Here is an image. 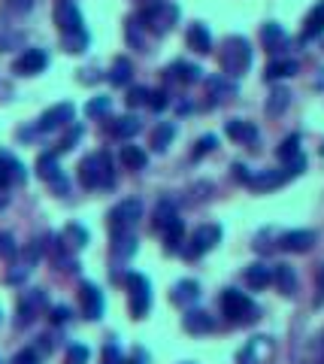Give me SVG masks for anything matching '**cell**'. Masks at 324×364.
Masks as SVG:
<instances>
[{"instance_id":"f546056e","label":"cell","mask_w":324,"mask_h":364,"mask_svg":"<svg viewBox=\"0 0 324 364\" xmlns=\"http://www.w3.org/2000/svg\"><path fill=\"white\" fill-rule=\"evenodd\" d=\"M131 73H133V67H131V61L128 58H118L116 64H112V73H109V79H112V86H124V82L131 79Z\"/></svg>"},{"instance_id":"4316f807","label":"cell","mask_w":324,"mask_h":364,"mask_svg":"<svg viewBox=\"0 0 324 364\" xmlns=\"http://www.w3.org/2000/svg\"><path fill=\"white\" fill-rule=\"evenodd\" d=\"M146 161H149V155H146L139 146H124L122 149V164L128 167V170H143Z\"/></svg>"},{"instance_id":"ac0fdd59","label":"cell","mask_w":324,"mask_h":364,"mask_svg":"<svg viewBox=\"0 0 324 364\" xmlns=\"http://www.w3.org/2000/svg\"><path fill=\"white\" fill-rule=\"evenodd\" d=\"M188 49H194V52H209L213 49V34L206 31L203 25H191L188 27Z\"/></svg>"},{"instance_id":"bcb514c9","label":"cell","mask_w":324,"mask_h":364,"mask_svg":"<svg viewBox=\"0 0 324 364\" xmlns=\"http://www.w3.org/2000/svg\"><path fill=\"white\" fill-rule=\"evenodd\" d=\"M33 6V0H6V10L10 12H27Z\"/></svg>"},{"instance_id":"681fc988","label":"cell","mask_w":324,"mask_h":364,"mask_svg":"<svg viewBox=\"0 0 324 364\" xmlns=\"http://www.w3.org/2000/svg\"><path fill=\"white\" fill-rule=\"evenodd\" d=\"M319 285H321V295H324V264H321V273H319Z\"/></svg>"},{"instance_id":"7c38bea8","label":"cell","mask_w":324,"mask_h":364,"mask_svg":"<svg viewBox=\"0 0 324 364\" xmlns=\"http://www.w3.org/2000/svg\"><path fill=\"white\" fill-rule=\"evenodd\" d=\"M67 122H73V103H55L52 109L40 116V131H55Z\"/></svg>"},{"instance_id":"ba28073f","label":"cell","mask_w":324,"mask_h":364,"mask_svg":"<svg viewBox=\"0 0 324 364\" xmlns=\"http://www.w3.org/2000/svg\"><path fill=\"white\" fill-rule=\"evenodd\" d=\"M12 182H25V167L18 158L0 152V192H6Z\"/></svg>"},{"instance_id":"1f68e13d","label":"cell","mask_w":324,"mask_h":364,"mask_svg":"<svg viewBox=\"0 0 324 364\" xmlns=\"http://www.w3.org/2000/svg\"><path fill=\"white\" fill-rule=\"evenodd\" d=\"M264 43H267V49H282L288 43V37H285V31H282L279 25H267L264 27Z\"/></svg>"},{"instance_id":"f35d334b","label":"cell","mask_w":324,"mask_h":364,"mask_svg":"<svg viewBox=\"0 0 324 364\" xmlns=\"http://www.w3.org/2000/svg\"><path fill=\"white\" fill-rule=\"evenodd\" d=\"M143 103H149V88H131L128 91V107H143Z\"/></svg>"},{"instance_id":"7bdbcfd3","label":"cell","mask_w":324,"mask_h":364,"mask_svg":"<svg viewBox=\"0 0 324 364\" xmlns=\"http://www.w3.org/2000/svg\"><path fill=\"white\" fill-rule=\"evenodd\" d=\"M40 361V352L37 349H22V352L12 359V364H37Z\"/></svg>"},{"instance_id":"484cf974","label":"cell","mask_w":324,"mask_h":364,"mask_svg":"<svg viewBox=\"0 0 324 364\" xmlns=\"http://www.w3.org/2000/svg\"><path fill=\"white\" fill-rule=\"evenodd\" d=\"M182 237H185V222L176 216V219L170 222V225L164 228V243H167V252H173V249H179L182 246Z\"/></svg>"},{"instance_id":"ee69618b","label":"cell","mask_w":324,"mask_h":364,"mask_svg":"<svg viewBox=\"0 0 324 364\" xmlns=\"http://www.w3.org/2000/svg\"><path fill=\"white\" fill-rule=\"evenodd\" d=\"M67 234L76 240L73 246H85V243H88V231H85V228H79V225H70V228H67Z\"/></svg>"},{"instance_id":"7a4b0ae2","label":"cell","mask_w":324,"mask_h":364,"mask_svg":"<svg viewBox=\"0 0 324 364\" xmlns=\"http://www.w3.org/2000/svg\"><path fill=\"white\" fill-rule=\"evenodd\" d=\"M252 64V46L245 37H230L221 52V70L228 76H243Z\"/></svg>"},{"instance_id":"d6986e66","label":"cell","mask_w":324,"mask_h":364,"mask_svg":"<svg viewBox=\"0 0 324 364\" xmlns=\"http://www.w3.org/2000/svg\"><path fill=\"white\" fill-rule=\"evenodd\" d=\"M245 283L252 289H267L273 283V268H267V264H249L245 268Z\"/></svg>"},{"instance_id":"8992f818","label":"cell","mask_w":324,"mask_h":364,"mask_svg":"<svg viewBox=\"0 0 324 364\" xmlns=\"http://www.w3.org/2000/svg\"><path fill=\"white\" fill-rule=\"evenodd\" d=\"M128 289H131V304H133V316H146L152 304V289L149 279L139 273H128Z\"/></svg>"},{"instance_id":"e575fe53","label":"cell","mask_w":324,"mask_h":364,"mask_svg":"<svg viewBox=\"0 0 324 364\" xmlns=\"http://www.w3.org/2000/svg\"><path fill=\"white\" fill-rule=\"evenodd\" d=\"M297 155H300V137H297V134H291V137L282 140V146H279V158H282V161H291V158H297Z\"/></svg>"},{"instance_id":"cb8c5ba5","label":"cell","mask_w":324,"mask_h":364,"mask_svg":"<svg viewBox=\"0 0 324 364\" xmlns=\"http://www.w3.org/2000/svg\"><path fill=\"white\" fill-rule=\"evenodd\" d=\"M267 355H270V340H267V337H255V340L249 343V349L243 352V361L245 364H260Z\"/></svg>"},{"instance_id":"9c48e42d","label":"cell","mask_w":324,"mask_h":364,"mask_svg":"<svg viewBox=\"0 0 324 364\" xmlns=\"http://www.w3.org/2000/svg\"><path fill=\"white\" fill-rule=\"evenodd\" d=\"M55 18H58L61 34H79V31H85V27H82V12L73 6V0H64V3L58 6V12H55Z\"/></svg>"},{"instance_id":"52a82bcc","label":"cell","mask_w":324,"mask_h":364,"mask_svg":"<svg viewBox=\"0 0 324 364\" xmlns=\"http://www.w3.org/2000/svg\"><path fill=\"white\" fill-rule=\"evenodd\" d=\"M218 240H221V228H218V225L197 228L194 237H191V249H188V255H203V252H209Z\"/></svg>"},{"instance_id":"2e32d148","label":"cell","mask_w":324,"mask_h":364,"mask_svg":"<svg viewBox=\"0 0 324 364\" xmlns=\"http://www.w3.org/2000/svg\"><path fill=\"white\" fill-rule=\"evenodd\" d=\"M215 328L213 316H206L203 310H188L185 313V331L188 334H209Z\"/></svg>"},{"instance_id":"4dcf8cb0","label":"cell","mask_w":324,"mask_h":364,"mask_svg":"<svg viewBox=\"0 0 324 364\" xmlns=\"http://www.w3.org/2000/svg\"><path fill=\"white\" fill-rule=\"evenodd\" d=\"M288 101H291V94H288L285 88H276V91H273V94H270V101H267V113H273V116L285 113Z\"/></svg>"},{"instance_id":"b9f144b4","label":"cell","mask_w":324,"mask_h":364,"mask_svg":"<svg viewBox=\"0 0 324 364\" xmlns=\"http://www.w3.org/2000/svg\"><path fill=\"white\" fill-rule=\"evenodd\" d=\"M167 103H170L167 101V91H149V107L154 109V113H161Z\"/></svg>"},{"instance_id":"3957f363","label":"cell","mask_w":324,"mask_h":364,"mask_svg":"<svg viewBox=\"0 0 324 364\" xmlns=\"http://www.w3.org/2000/svg\"><path fill=\"white\" fill-rule=\"evenodd\" d=\"M139 22H146V27L154 34H167L179 22V6L167 3V0H154L152 6H146V10L139 12Z\"/></svg>"},{"instance_id":"9a60e30c","label":"cell","mask_w":324,"mask_h":364,"mask_svg":"<svg viewBox=\"0 0 324 364\" xmlns=\"http://www.w3.org/2000/svg\"><path fill=\"white\" fill-rule=\"evenodd\" d=\"M139 118L137 116H122V118H112L109 122V134L112 137H118V140H131V137H137L139 134Z\"/></svg>"},{"instance_id":"6da1fadb","label":"cell","mask_w":324,"mask_h":364,"mask_svg":"<svg viewBox=\"0 0 324 364\" xmlns=\"http://www.w3.org/2000/svg\"><path fill=\"white\" fill-rule=\"evenodd\" d=\"M79 182L85 188H109L116 177H112V161L107 152H94L79 164Z\"/></svg>"},{"instance_id":"4fadbf2b","label":"cell","mask_w":324,"mask_h":364,"mask_svg":"<svg viewBox=\"0 0 324 364\" xmlns=\"http://www.w3.org/2000/svg\"><path fill=\"white\" fill-rule=\"evenodd\" d=\"M79 298H82V310H85L88 319H100L103 316V295H100V289H97V285L85 283L79 289Z\"/></svg>"},{"instance_id":"ab89813d","label":"cell","mask_w":324,"mask_h":364,"mask_svg":"<svg viewBox=\"0 0 324 364\" xmlns=\"http://www.w3.org/2000/svg\"><path fill=\"white\" fill-rule=\"evenodd\" d=\"M67 364H88V349L85 346H70Z\"/></svg>"},{"instance_id":"c3c4849f","label":"cell","mask_w":324,"mask_h":364,"mask_svg":"<svg viewBox=\"0 0 324 364\" xmlns=\"http://www.w3.org/2000/svg\"><path fill=\"white\" fill-rule=\"evenodd\" d=\"M67 319H70L67 307H55V310H52V322H55V325H61V322H67Z\"/></svg>"},{"instance_id":"d4e9b609","label":"cell","mask_w":324,"mask_h":364,"mask_svg":"<svg viewBox=\"0 0 324 364\" xmlns=\"http://www.w3.org/2000/svg\"><path fill=\"white\" fill-rule=\"evenodd\" d=\"M294 73H297V61L294 58H282L267 64V79H285V76H294Z\"/></svg>"},{"instance_id":"44dd1931","label":"cell","mask_w":324,"mask_h":364,"mask_svg":"<svg viewBox=\"0 0 324 364\" xmlns=\"http://www.w3.org/2000/svg\"><path fill=\"white\" fill-rule=\"evenodd\" d=\"M273 279H276L282 295H294V289H297V273L288 268V264H276L273 268Z\"/></svg>"},{"instance_id":"d590c367","label":"cell","mask_w":324,"mask_h":364,"mask_svg":"<svg viewBox=\"0 0 324 364\" xmlns=\"http://www.w3.org/2000/svg\"><path fill=\"white\" fill-rule=\"evenodd\" d=\"M88 46V34L79 31V34H64V49L67 52H82Z\"/></svg>"},{"instance_id":"5bb4252c","label":"cell","mask_w":324,"mask_h":364,"mask_svg":"<svg viewBox=\"0 0 324 364\" xmlns=\"http://www.w3.org/2000/svg\"><path fill=\"white\" fill-rule=\"evenodd\" d=\"M279 243L285 252H306L315 243V234L312 231H288V234H282Z\"/></svg>"},{"instance_id":"8fae6325","label":"cell","mask_w":324,"mask_h":364,"mask_svg":"<svg viewBox=\"0 0 324 364\" xmlns=\"http://www.w3.org/2000/svg\"><path fill=\"white\" fill-rule=\"evenodd\" d=\"M37 173L43 177L46 182H52L58 192H67V179L61 177V167H58V158L49 152V155H40L37 158Z\"/></svg>"},{"instance_id":"d6a6232c","label":"cell","mask_w":324,"mask_h":364,"mask_svg":"<svg viewBox=\"0 0 324 364\" xmlns=\"http://www.w3.org/2000/svg\"><path fill=\"white\" fill-rule=\"evenodd\" d=\"M43 304H46V295H43V291H33V295H27V298L22 300V319H25V322L33 319V313H37Z\"/></svg>"},{"instance_id":"60d3db41","label":"cell","mask_w":324,"mask_h":364,"mask_svg":"<svg viewBox=\"0 0 324 364\" xmlns=\"http://www.w3.org/2000/svg\"><path fill=\"white\" fill-rule=\"evenodd\" d=\"M79 137H82V128H79V125H73V128H70V134H67L64 140H61V146H58V149H61V152L73 149V146L79 143Z\"/></svg>"},{"instance_id":"277c9868","label":"cell","mask_w":324,"mask_h":364,"mask_svg":"<svg viewBox=\"0 0 324 364\" xmlns=\"http://www.w3.org/2000/svg\"><path fill=\"white\" fill-rule=\"evenodd\" d=\"M221 313L230 322H252V319H258L255 300H252L249 295H243V291H237V289H224L221 291Z\"/></svg>"},{"instance_id":"7dc6e473","label":"cell","mask_w":324,"mask_h":364,"mask_svg":"<svg viewBox=\"0 0 324 364\" xmlns=\"http://www.w3.org/2000/svg\"><path fill=\"white\" fill-rule=\"evenodd\" d=\"M234 173H237V179H239V182H249L252 177H255V173H252L245 164H234Z\"/></svg>"},{"instance_id":"7402d4cb","label":"cell","mask_w":324,"mask_h":364,"mask_svg":"<svg viewBox=\"0 0 324 364\" xmlns=\"http://www.w3.org/2000/svg\"><path fill=\"white\" fill-rule=\"evenodd\" d=\"M224 134H228L230 140H243V143H252V140H258V128H255V125H249V122H239V118H234V122H228Z\"/></svg>"},{"instance_id":"74e56055","label":"cell","mask_w":324,"mask_h":364,"mask_svg":"<svg viewBox=\"0 0 324 364\" xmlns=\"http://www.w3.org/2000/svg\"><path fill=\"white\" fill-rule=\"evenodd\" d=\"M18 246H16V237L12 234H0V258H16Z\"/></svg>"},{"instance_id":"f6af8a7d","label":"cell","mask_w":324,"mask_h":364,"mask_svg":"<svg viewBox=\"0 0 324 364\" xmlns=\"http://www.w3.org/2000/svg\"><path fill=\"white\" fill-rule=\"evenodd\" d=\"M213 146H215V137H203V140H197L194 155H197V158H200V155H206V152H213Z\"/></svg>"},{"instance_id":"5b68a950","label":"cell","mask_w":324,"mask_h":364,"mask_svg":"<svg viewBox=\"0 0 324 364\" xmlns=\"http://www.w3.org/2000/svg\"><path fill=\"white\" fill-rule=\"evenodd\" d=\"M139 216H143V204H139V200H122V204L109 213L112 237H116V234H128V231L139 222Z\"/></svg>"},{"instance_id":"e0dca14e","label":"cell","mask_w":324,"mask_h":364,"mask_svg":"<svg viewBox=\"0 0 324 364\" xmlns=\"http://www.w3.org/2000/svg\"><path fill=\"white\" fill-rule=\"evenodd\" d=\"M167 76H170V79H179V82H200L203 70L194 67V64H185V61H176V64L167 67Z\"/></svg>"},{"instance_id":"ffe728a7","label":"cell","mask_w":324,"mask_h":364,"mask_svg":"<svg viewBox=\"0 0 324 364\" xmlns=\"http://www.w3.org/2000/svg\"><path fill=\"white\" fill-rule=\"evenodd\" d=\"M285 179H288V173H285V170H264V173H255V177L249 179V185H252V188H258V192H267V188L282 185Z\"/></svg>"},{"instance_id":"836d02e7","label":"cell","mask_w":324,"mask_h":364,"mask_svg":"<svg viewBox=\"0 0 324 364\" xmlns=\"http://www.w3.org/2000/svg\"><path fill=\"white\" fill-rule=\"evenodd\" d=\"M173 219H176V207L170 204V200H161V204H158V213H154V228L164 231Z\"/></svg>"},{"instance_id":"f1b7e54d","label":"cell","mask_w":324,"mask_h":364,"mask_svg":"<svg viewBox=\"0 0 324 364\" xmlns=\"http://www.w3.org/2000/svg\"><path fill=\"white\" fill-rule=\"evenodd\" d=\"M173 134H176V125H173V122H161L158 128H154V134H152V146H154L158 152H164L167 146H170Z\"/></svg>"},{"instance_id":"30bf717a","label":"cell","mask_w":324,"mask_h":364,"mask_svg":"<svg viewBox=\"0 0 324 364\" xmlns=\"http://www.w3.org/2000/svg\"><path fill=\"white\" fill-rule=\"evenodd\" d=\"M46 67H49V55L43 52V49H27L22 58L16 61V73H22V76L43 73Z\"/></svg>"},{"instance_id":"83f0119b","label":"cell","mask_w":324,"mask_h":364,"mask_svg":"<svg viewBox=\"0 0 324 364\" xmlns=\"http://www.w3.org/2000/svg\"><path fill=\"white\" fill-rule=\"evenodd\" d=\"M319 34H324V3H319L312 12H309L306 31H303V40H312V37H319Z\"/></svg>"},{"instance_id":"8d00e7d4","label":"cell","mask_w":324,"mask_h":364,"mask_svg":"<svg viewBox=\"0 0 324 364\" xmlns=\"http://www.w3.org/2000/svg\"><path fill=\"white\" fill-rule=\"evenodd\" d=\"M109 107H112V101L109 97H94V101H88V107H85V116H107L109 113Z\"/></svg>"},{"instance_id":"603a6c76","label":"cell","mask_w":324,"mask_h":364,"mask_svg":"<svg viewBox=\"0 0 324 364\" xmlns=\"http://www.w3.org/2000/svg\"><path fill=\"white\" fill-rule=\"evenodd\" d=\"M197 298H200V285H197L194 279H182V283L173 289V300H176V304H185L188 307V304H194Z\"/></svg>"}]
</instances>
